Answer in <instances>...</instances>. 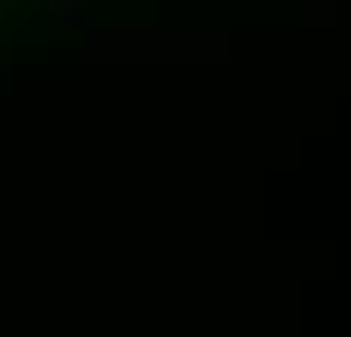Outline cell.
Here are the masks:
<instances>
[{
    "label": "cell",
    "instance_id": "6da1fadb",
    "mask_svg": "<svg viewBox=\"0 0 351 337\" xmlns=\"http://www.w3.org/2000/svg\"><path fill=\"white\" fill-rule=\"evenodd\" d=\"M54 5V18H77L82 14V0H50Z\"/></svg>",
    "mask_w": 351,
    "mask_h": 337
}]
</instances>
